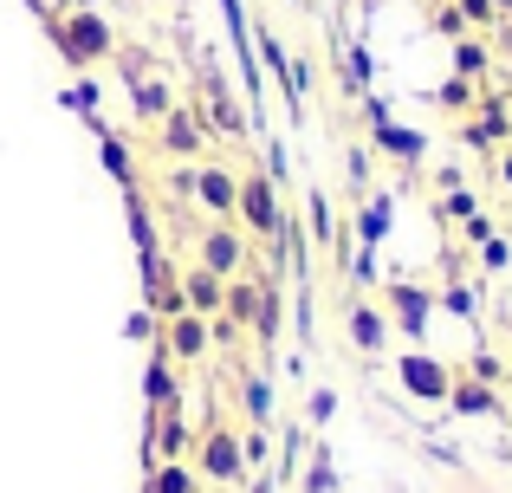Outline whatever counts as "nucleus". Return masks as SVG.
Returning <instances> with one entry per match:
<instances>
[{
	"label": "nucleus",
	"instance_id": "f257e3e1",
	"mask_svg": "<svg viewBox=\"0 0 512 493\" xmlns=\"http://www.w3.org/2000/svg\"><path fill=\"white\" fill-rule=\"evenodd\" d=\"M46 20V33H52V46H59V59L72 65V72H91V65H104V59H117V26L104 20L98 7H65V13H39Z\"/></svg>",
	"mask_w": 512,
	"mask_h": 493
},
{
	"label": "nucleus",
	"instance_id": "f03ea898",
	"mask_svg": "<svg viewBox=\"0 0 512 493\" xmlns=\"http://www.w3.org/2000/svg\"><path fill=\"white\" fill-rule=\"evenodd\" d=\"M234 221H240L247 241H279V234H286V202H279V182L266 176V169H240Z\"/></svg>",
	"mask_w": 512,
	"mask_h": 493
},
{
	"label": "nucleus",
	"instance_id": "7ed1b4c3",
	"mask_svg": "<svg viewBox=\"0 0 512 493\" xmlns=\"http://www.w3.org/2000/svg\"><path fill=\"white\" fill-rule=\"evenodd\" d=\"M188 461H195V474L214 481V487H240L247 481V455H240V429L234 422H208V429L195 435V448H188Z\"/></svg>",
	"mask_w": 512,
	"mask_h": 493
},
{
	"label": "nucleus",
	"instance_id": "20e7f679",
	"mask_svg": "<svg viewBox=\"0 0 512 493\" xmlns=\"http://www.w3.org/2000/svg\"><path fill=\"white\" fill-rule=\"evenodd\" d=\"M195 266H208V273H221V279L253 273V241L240 234V221H208V228H195Z\"/></svg>",
	"mask_w": 512,
	"mask_h": 493
},
{
	"label": "nucleus",
	"instance_id": "39448f33",
	"mask_svg": "<svg viewBox=\"0 0 512 493\" xmlns=\"http://www.w3.org/2000/svg\"><path fill=\"white\" fill-rule=\"evenodd\" d=\"M156 150L175 156V163H195V156L208 150V117H201V104H175L163 124H156Z\"/></svg>",
	"mask_w": 512,
	"mask_h": 493
},
{
	"label": "nucleus",
	"instance_id": "423d86ee",
	"mask_svg": "<svg viewBox=\"0 0 512 493\" xmlns=\"http://www.w3.org/2000/svg\"><path fill=\"white\" fill-rule=\"evenodd\" d=\"M396 383H402V396H415V403H448L454 370L441 364V357H428V351H402Z\"/></svg>",
	"mask_w": 512,
	"mask_h": 493
},
{
	"label": "nucleus",
	"instance_id": "0eeeda50",
	"mask_svg": "<svg viewBox=\"0 0 512 493\" xmlns=\"http://www.w3.org/2000/svg\"><path fill=\"white\" fill-rule=\"evenodd\" d=\"M344 338H350V351L383 357L389 351V312L370 299H344Z\"/></svg>",
	"mask_w": 512,
	"mask_h": 493
},
{
	"label": "nucleus",
	"instance_id": "6e6552de",
	"mask_svg": "<svg viewBox=\"0 0 512 493\" xmlns=\"http://www.w3.org/2000/svg\"><path fill=\"white\" fill-rule=\"evenodd\" d=\"M195 202L208 208V221H234L240 169H227V163H195Z\"/></svg>",
	"mask_w": 512,
	"mask_h": 493
},
{
	"label": "nucleus",
	"instance_id": "1a4fd4ad",
	"mask_svg": "<svg viewBox=\"0 0 512 493\" xmlns=\"http://www.w3.org/2000/svg\"><path fill=\"white\" fill-rule=\"evenodd\" d=\"M163 351L175 357V364H201V357L214 351V338H208V318L201 312H175V318H163Z\"/></svg>",
	"mask_w": 512,
	"mask_h": 493
},
{
	"label": "nucleus",
	"instance_id": "9d476101",
	"mask_svg": "<svg viewBox=\"0 0 512 493\" xmlns=\"http://www.w3.org/2000/svg\"><path fill=\"white\" fill-rule=\"evenodd\" d=\"M461 137L474 143V150H506V143H512V111H506V98H480L474 111H467Z\"/></svg>",
	"mask_w": 512,
	"mask_h": 493
},
{
	"label": "nucleus",
	"instance_id": "9b49d317",
	"mask_svg": "<svg viewBox=\"0 0 512 493\" xmlns=\"http://www.w3.org/2000/svg\"><path fill=\"white\" fill-rule=\"evenodd\" d=\"M428 312H435V292H428V286H415V279H389V318H396L409 338L428 331Z\"/></svg>",
	"mask_w": 512,
	"mask_h": 493
},
{
	"label": "nucleus",
	"instance_id": "f8f14e48",
	"mask_svg": "<svg viewBox=\"0 0 512 493\" xmlns=\"http://www.w3.org/2000/svg\"><path fill=\"white\" fill-rule=\"evenodd\" d=\"M201 85H208V104H201V117H208V130H221V137H247L253 124H247V111L234 104V91L221 85V72H214V65L201 72Z\"/></svg>",
	"mask_w": 512,
	"mask_h": 493
},
{
	"label": "nucleus",
	"instance_id": "ddd939ff",
	"mask_svg": "<svg viewBox=\"0 0 512 493\" xmlns=\"http://www.w3.org/2000/svg\"><path fill=\"white\" fill-rule=\"evenodd\" d=\"M175 279H182V299H188V312H201V318H221V299H227V279H221V273H208V266H195V260H188Z\"/></svg>",
	"mask_w": 512,
	"mask_h": 493
},
{
	"label": "nucleus",
	"instance_id": "4468645a",
	"mask_svg": "<svg viewBox=\"0 0 512 493\" xmlns=\"http://www.w3.org/2000/svg\"><path fill=\"white\" fill-rule=\"evenodd\" d=\"M448 409L454 416H506V396L493 390V383H474V377H454V390H448Z\"/></svg>",
	"mask_w": 512,
	"mask_h": 493
},
{
	"label": "nucleus",
	"instance_id": "2eb2a0df",
	"mask_svg": "<svg viewBox=\"0 0 512 493\" xmlns=\"http://www.w3.org/2000/svg\"><path fill=\"white\" fill-rule=\"evenodd\" d=\"M130 111H137V124H163V117L175 111V91L163 85V78H130Z\"/></svg>",
	"mask_w": 512,
	"mask_h": 493
},
{
	"label": "nucleus",
	"instance_id": "dca6fc26",
	"mask_svg": "<svg viewBox=\"0 0 512 493\" xmlns=\"http://www.w3.org/2000/svg\"><path fill=\"white\" fill-rule=\"evenodd\" d=\"M85 124H91V137L104 143V169H111V176L124 182V189H137V156H130V143L117 137V130L104 124V117H85Z\"/></svg>",
	"mask_w": 512,
	"mask_h": 493
},
{
	"label": "nucleus",
	"instance_id": "f3484780",
	"mask_svg": "<svg viewBox=\"0 0 512 493\" xmlns=\"http://www.w3.org/2000/svg\"><path fill=\"white\" fill-rule=\"evenodd\" d=\"M240 416L247 429H273V383L260 370H240Z\"/></svg>",
	"mask_w": 512,
	"mask_h": 493
},
{
	"label": "nucleus",
	"instance_id": "a211bd4d",
	"mask_svg": "<svg viewBox=\"0 0 512 493\" xmlns=\"http://www.w3.org/2000/svg\"><path fill=\"white\" fill-rule=\"evenodd\" d=\"M253 312H260V273H240V279H227L221 318H234L240 331H253Z\"/></svg>",
	"mask_w": 512,
	"mask_h": 493
},
{
	"label": "nucleus",
	"instance_id": "6ab92c4d",
	"mask_svg": "<svg viewBox=\"0 0 512 493\" xmlns=\"http://www.w3.org/2000/svg\"><path fill=\"white\" fill-rule=\"evenodd\" d=\"M143 396H150V409H175L182 403V383H175V357L156 351V364L143 370Z\"/></svg>",
	"mask_w": 512,
	"mask_h": 493
},
{
	"label": "nucleus",
	"instance_id": "aec40b11",
	"mask_svg": "<svg viewBox=\"0 0 512 493\" xmlns=\"http://www.w3.org/2000/svg\"><path fill=\"white\" fill-rule=\"evenodd\" d=\"M370 130H376V150H383V156H396V163H422V150H428L422 130H402V124H389V117L370 124Z\"/></svg>",
	"mask_w": 512,
	"mask_h": 493
},
{
	"label": "nucleus",
	"instance_id": "412c9836",
	"mask_svg": "<svg viewBox=\"0 0 512 493\" xmlns=\"http://www.w3.org/2000/svg\"><path fill=\"white\" fill-rule=\"evenodd\" d=\"M143 493H201L195 461H156V468L143 474Z\"/></svg>",
	"mask_w": 512,
	"mask_h": 493
},
{
	"label": "nucleus",
	"instance_id": "4be33fe9",
	"mask_svg": "<svg viewBox=\"0 0 512 493\" xmlns=\"http://www.w3.org/2000/svg\"><path fill=\"white\" fill-rule=\"evenodd\" d=\"M279 318H286L279 286H273V279H260V312H253V331H247V338H253V344H273V338H279Z\"/></svg>",
	"mask_w": 512,
	"mask_h": 493
},
{
	"label": "nucleus",
	"instance_id": "5701e85b",
	"mask_svg": "<svg viewBox=\"0 0 512 493\" xmlns=\"http://www.w3.org/2000/svg\"><path fill=\"white\" fill-rule=\"evenodd\" d=\"M487 65H493L487 39H474V33L454 39V78H474V85H480V78H487Z\"/></svg>",
	"mask_w": 512,
	"mask_h": 493
},
{
	"label": "nucleus",
	"instance_id": "b1692460",
	"mask_svg": "<svg viewBox=\"0 0 512 493\" xmlns=\"http://www.w3.org/2000/svg\"><path fill=\"white\" fill-rule=\"evenodd\" d=\"M435 104H441V111H448V117H467V111H474V104H480L474 78H448V85L435 91Z\"/></svg>",
	"mask_w": 512,
	"mask_h": 493
},
{
	"label": "nucleus",
	"instance_id": "393cba45",
	"mask_svg": "<svg viewBox=\"0 0 512 493\" xmlns=\"http://www.w3.org/2000/svg\"><path fill=\"white\" fill-rule=\"evenodd\" d=\"M357 234H363V247H376L389 234V202H383V195H370V202L357 208Z\"/></svg>",
	"mask_w": 512,
	"mask_h": 493
},
{
	"label": "nucleus",
	"instance_id": "a878e982",
	"mask_svg": "<svg viewBox=\"0 0 512 493\" xmlns=\"http://www.w3.org/2000/svg\"><path fill=\"white\" fill-rule=\"evenodd\" d=\"M454 13H461L467 33H487V26H500V7H493V0H454Z\"/></svg>",
	"mask_w": 512,
	"mask_h": 493
},
{
	"label": "nucleus",
	"instance_id": "bb28decb",
	"mask_svg": "<svg viewBox=\"0 0 512 493\" xmlns=\"http://www.w3.org/2000/svg\"><path fill=\"white\" fill-rule=\"evenodd\" d=\"M467 377H474V383H493V390H500V383H506V364H500L493 351H474V357H467Z\"/></svg>",
	"mask_w": 512,
	"mask_h": 493
},
{
	"label": "nucleus",
	"instance_id": "cd10ccee",
	"mask_svg": "<svg viewBox=\"0 0 512 493\" xmlns=\"http://www.w3.org/2000/svg\"><path fill=\"white\" fill-rule=\"evenodd\" d=\"M305 208H312V228H305V234H312V241L325 247L331 234H338V215H331V202H325V195H312V202H305Z\"/></svg>",
	"mask_w": 512,
	"mask_h": 493
},
{
	"label": "nucleus",
	"instance_id": "c85d7f7f",
	"mask_svg": "<svg viewBox=\"0 0 512 493\" xmlns=\"http://www.w3.org/2000/svg\"><path fill=\"white\" fill-rule=\"evenodd\" d=\"M480 266H487V273H506V266H512V241H506V234L480 241Z\"/></svg>",
	"mask_w": 512,
	"mask_h": 493
},
{
	"label": "nucleus",
	"instance_id": "c756f323",
	"mask_svg": "<svg viewBox=\"0 0 512 493\" xmlns=\"http://www.w3.org/2000/svg\"><path fill=\"white\" fill-rule=\"evenodd\" d=\"M305 493H338V474H331V455L312 461V474H305Z\"/></svg>",
	"mask_w": 512,
	"mask_h": 493
},
{
	"label": "nucleus",
	"instance_id": "7c9ffc66",
	"mask_svg": "<svg viewBox=\"0 0 512 493\" xmlns=\"http://www.w3.org/2000/svg\"><path fill=\"white\" fill-rule=\"evenodd\" d=\"M441 215L467 221V215H480V202H474V195H467V189H448V195H441Z\"/></svg>",
	"mask_w": 512,
	"mask_h": 493
},
{
	"label": "nucleus",
	"instance_id": "2f4dec72",
	"mask_svg": "<svg viewBox=\"0 0 512 493\" xmlns=\"http://www.w3.org/2000/svg\"><path fill=\"white\" fill-rule=\"evenodd\" d=\"M240 455H247V468H260V461L273 455V442H266V429H247V435H240Z\"/></svg>",
	"mask_w": 512,
	"mask_h": 493
},
{
	"label": "nucleus",
	"instance_id": "473e14b6",
	"mask_svg": "<svg viewBox=\"0 0 512 493\" xmlns=\"http://www.w3.org/2000/svg\"><path fill=\"white\" fill-rule=\"evenodd\" d=\"M441 305H448V312H461V318H474V286H461V279H454V286L441 292Z\"/></svg>",
	"mask_w": 512,
	"mask_h": 493
},
{
	"label": "nucleus",
	"instance_id": "72a5a7b5",
	"mask_svg": "<svg viewBox=\"0 0 512 493\" xmlns=\"http://www.w3.org/2000/svg\"><path fill=\"white\" fill-rule=\"evenodd\" d=\"M65 104H72V111H85V117H98V85H91V78H78Z\"/></svg>",
	"mask_w": 512,
	"mask_h": 493
},
{
	"label": "nucleus",
	"instance_id": "f704fd0d",
	"mask_svg": "<svg viewBox=\"0 0 512 493\" xmlns=\"http://www.w3.org/2000/svg\"><path fill=\"white\" fill-rule=\"evenodd\" d=\"M305 416H312V422H331V416H338V390H312Z\"/></svg>",
	"mask_w": 512,
	"mask_h": 493
},
{
	"label": "nucleus",
	"instance_id": "c9c22d12",
	"mask_svg": "<svg viewBox=\"0 0 512 493\" xmlns=\"http://www.w3.org/2000/svg\"><path fill=\"white\" fill-rule=\"evenodd\" d=\"M461 234H467V247H480V241H493L500 228H493V215H467V221H461Z\"/></svg>",
	"mask_w": 512,
	"mask_h": 493
},
{
	"label": "nucleus",
	"instance_id": "e433bc0d",
	"mask_svg": "<svg viewBox=\"0 0 512 493\" xmlns=\"http://www.w3.org/2000/svg\"><path fill=\"white\" fill-rule=\"evenodd\" d=\"M500 189L512 195V143H506V150H500Z\"/></svg>",
	"mask_w": 512,
	"mask_h": 493
},
{
	"label": "nucleus",
	"instance_id": "4c0bfd02",
	"mask_svg": "<svg viewBox=\"0 0 512 493\" xmlns=\"http://www.w3.org/2000/svg\"><path fill=\"white\" fill-rule=\"evenodd\" d=\"M143 7H182V0H143Z\"/></svg>",
	"mask_w": 512,
	"mask_h": 493
},
{
	"label": "nucleus",
	"instance_id": "58836bf2",
	"mask_svg": "<svg viewBox=\"0 0 512 493\" xmlns=\"http://www.w3.org/2000/svg\"><path fill=\"white\" fill-rule=\"evenodd\" d=\"M493 7H500V20H506V13H512V0H493Z\"/></svg>",
	"mask_w": 512,
	"mask_h": 493
},
{
	"label": "nucleus",
	"instance_id": "ea45409f",
	"mask_svg": "<svg viewBox=\"0 0 512 493\" xmlns=\"http://www.w3.org/2000/svg\"><path fill=\"white\" fill-rule=\"evenodd\" d=\"M506 344H512V318H506Z\"/></svg>",
	"mask_w": 512,
	"mask_h": 493
},
{
	"label": "nucleus",
	"instance_id": "a19ab883",
	"mask_svg": "<svg viewBox=\"0 0 512 493\" xmlns=\"http://www.w3.org/2000/svg\"><path fill=\"white\" fill-rule=\"evenodd\" d=\"M428 7H441V0H428Z\"/></svg>",
	"mask_w": 512,
	"mask_h": 493
},
{
	"label": "nucleus",
	"instance_id": "79ce46f5",
	"mask_svg": "<svg viewBox=\"0 0 512 493\" xmlns=\"http://www.w3.org/2000/svg\"><path fill=\"white\" fill-rule=\"evenodd\" d=\"M506 111H512V98H506Z\"/></svg>",
	"mask_w": 512,
	"mask_h": 493
}]
</instances>
